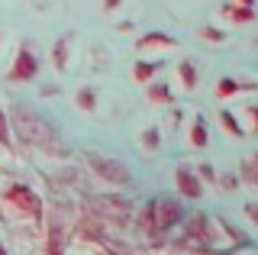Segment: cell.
I'll return each mask as SVG.
<instances>
[{
	"mask_svg": "<svg viewBox=\"0 0 258 255\" xmlns=\"http://www.w3.org/2000/svg\"><path fill=\"white\" fill-rule=\"evenodd\" d=\"M39 68H42V61H39L36 49H32L29 42H20L16 58H13L10 71H7V81H13V84H29V81H36V78H39Z\"/></svg>",
	"mask_w": 258,
	"mask_h": 255,
	"instance_id": "cell-1",
	"label": "cell"
},
{
	"mask_svg": "<svg viewBox=\"0 0 258 255\" xmlns=\"http://www.w3.org/2000/svg\"><path fill=\"white\" fill-rule=\"evenodd\" d=\"M87 165L94 168V174H100V178L110 181V184H119V187L133 184L129 168H126L123 162H116V158H107V155H100V152H87Z\"/></svg>",
	"mask_w": 258,
	"mask_h": 255,
	"instance_id": "cell-2",
	"label": "cell"
},
{
	"mask_svg": "<svg viewBox=\"0 0 258 255\" xmlns=\"http://www.w3.org/2000/svg\"><path fill=\"white\" fill-rule=\"evenodd\" d=\"M13 116H16V119H23V123H16V130H20V136L26 139V142H36V146H45V142H52V130L45 126V119H42V116L29 113L26 107H16V110H13Z\"/></svg>",
	"mask_w": 258,
	"mask_h": 255,
	"instance_id": "cell-3",
	"label": "cell"
},
{
	"mask_svg": "<svg viewBox=\"0 0 258 255\" xmlns=\"http://www.w3.org/2000/svg\"><path fill=\"white\" fill-rule=\"evenodd\" d=\"M4 201L13 207V210H20V213H26V217H39V194L32 187L26 184H10V187H4Z\"/></svg>",
	"mask_w": 258,
	"mask_h": 255,
	"instance_id": "cell-4",
	"label": "cell"
},
{
	"mask_svg": "<svg viewBox=\"0 0 258 255\" xmlns=\"http://www.w3.org/2000/svg\"><path fill=\"white\" fill-rule=\"evenodd\" d=\"M174 184H177V194L184 201H200L204 197V181H200V174L190 165H177L174 168Z\"/></svg>",
	"mask_w": 258,
	"mask_h": 255,
	"instance_id": "cell-5",
	"label": "cell"
},
{
	"mask_svg": "<svg viewBox=\"0 0 258 255\" xmlns=\"http://www.w3.org/2000/svg\"><path fill=\"white\" fill-rule=\"evenodd\" d=\"M184 220V204L174 201V197H161L155 201V229H174L177 223Z\"/></svg>",
	"mask_w": 258,
	"mask_h": 255,
	"instance_id": "cell-6",
	"label": "cell"
},
{
	"mask_svg": "<svg viewBox=\"0 0 258 255\" xmlns=\"http://www.w3.org/2000/svg\"><path fill=\"white\" fill-rule=\"evenodd\" d=\"M242 91H258V84L255 81H239V78H220L216 81V87H213V97L216 100H229V97H236V94H242Z\"/></svg>",
	"mask_w": 258,
	"mask_h": 255,
	"instance_id": "cell-7",
	"label": "cell"
},
{
	"mask_svg": "<svg viewBox=\"0 0 258 255\" xmlns=\"http://www.w3.org/2000/svg\"><path fill=\"white\" fill-rule=\"evenodd\" d=\"M177 39L168 36V33H158V29H152V33H142L139 39H136V49L145 52V49H174Z\"/></svg>",
	"mask_w": 258,
	"mask_h": 255,
	"instance_id": "cell-8",
	"label": "cell"
},
{
	"mask_svg": "<svg viewBox=\"0 0 258 255\" xmlns=\"http://www.w3.org/2000/svg\"><path fill=\"white\" fill-rule=\"evenodd\" d=\"M187 142H190V149H207V146H210V130H207V119L200 116V113L190 119Z\"/></svg>",
	"mask_w": 258,
	"mask_h": 255,
	"instance_id": "cell-9",
	"label": "cell"
},
{
	"mask_svg": "<svg viewBox=\"0 0 258 255\" xmlns=\"http://www.w3.org/2000/svg\"><path fill=\"white\" fill-rule=\"evenodd\" d=\"M145 97H149V103H155V107H168V103H174L171 87H168L165 81H149V87H145Z\"/></svg>",
	"mask_w": 258,
	"mask_h": 255,
	"instance_id": "cell-10",
	"label": "cell"
},
{
	"mask_svg": "<svg viewBox=\"0 0 258 255\" xmlns=\"http://www.w3.org/2000/svg\"><path fill=\"white\" fill-rule=\"evenodd\" d=\"M177 81H181L184 91H197V84H200V75H197V65H194L190 58H184L181 65H177Z\"/></svg>",
	"mask_w": 258,
	"mask_h": 255,
	"instance_id": "cell-11",
	"label": "cell"
},
{
	"mask_svg": "<svg viewBox=\"0 0 258 255\" xmlns=\"http://www.w3.org/2000/svg\"><path fill=\"white\" fill-rule=\"evenodd\" d=\"M223 17H229L232 23H239V26H245V23H252L255 20V7H245V4H226L223 7Z\"/></svg>",
	"mask_w": 258,
	"mask_h": 255,
	"instance_id": "cell-12",
	"label": "cell"
},
{
	"mask_svg": "<svg viewBox=\"0 0 258 255\" xmlns=\"http://www.w3.org/2000/svg\"><path fill=\"white\" fill-rule=\"evenodd\" d=\"M239 181H245V184L258 187V152H252V155L242 158V165H239Z\"/></svg>",
	"mask_w": 258,
	"mask_h": 255,
	"instance_id": "cell-13",
	"label": "cell"
},
{
	"mask_svg": "<svg viewBox=\"0 0 258 255\" xmlns=\"http://www.w3.org/2000/svg\"><path fill=\"white\" fill-rule=\"evenodd\" d=\"M161 71V61H136L133 65V81H152V78H155Z\"/></svg>",
	"mask_w": 258,
	"mask_h": 255,
	"instance_id": "cell-14",
	"label": "cell"
},
{
	"mask_svg": "<svg viewBox=\"0 0 258 255\" xmlns=\"http://www.w3.org/2000/svg\"><path fill=\"white\" fill-rule=\"evenodd\" d=\"M75 103H78V110H84V113H94L97 110V91L94 87H78Z\"/></svg>",
	"mask_w": 258,
	"mask_h": 255,
	"instance_id": "cell-15",
	"label": "cell"
},
{
	"mask_svg": "<svg viewBox=\"0 0 258 255\" xmlns=\"http://www.w3.org/2000/svg\"><path fill=\"white\" fill-rule=\"evenodd\" d=\"M220 126L229 133V136H236V139L245 136V130H242V123L236 119V113H232V110H220Z\"/></svg>",
	"mask_w": 258,
	"mask_h": 255,
	"instance_id": "cell-16",
	"label": "cell"
},
{
	"mask_svg": "<svg viewBox=\"0 0 258 255\" xmlns=\"http://www.w3.org/2000/svg\"><path fill=\"white\" fill-rule=\"evenodd\" d=\"M52 65H55V71H64V68H68V36L58 39V42L52 45Z\"/></svg>",
	"mask_w": 258,
	"mask_h": 255,
	"instance_id": "cell-17",
	"label": "cell"
},
{
	"mask_svg": "<svg viewBox=\"0 0 258 255\" xmlns=\"http://www.w3.org/2000/svg\"><path fill=\"white\" fill-rule=\"evenodd\" d=\"M187 239H200V242H210V229H207V217H194L187 223Z\"/></svg>",
	"mask_w": 258,
	"mask_h": 255,
	"instance_id": "cell-18",
	"label": "cell"
},
{
	"mask_svg": "<svg viewBox=\"0 0 258 255\" xmlns=\"http://www.w3.org/2000/svg\"><path fill=\"white\" fill-rule=\"evenodd\" d=\"M139 142H142L145 152H155V149L161 146V133H158V126H145L142 136H139Z\"/></svg>",
	"mask_w": 258,
	"mask_h": 255,
	"instance_id": "cell-19",
	"label": "cell"
},
{
	"mask_svg": "<svg viewBox=\"0 0 258 255\" xmlns=\"http://www.w3.org/2000/svg\"><path fill=\"white\" fill-rule=\"evenodd\" d=\"M139 226L145 229V233H155V201H149L142 207V213H139Z\"/></svg>",
	"mask_w": 258,
	"mask_h": 255,
	"instance_id": "cell-20",
	"label": "cell"
},
{
	"mask_svg": "<svg viewBox=\"0 0 258 255\" xmlns=\"http://www.w3.org/2000/svg\"><path fill=\"white\" fill-rule=\"evenodd\" d=\"M200 39L220 45V42H226V33H223V29H216V26H200Z\"/></svg>",
	"mask_w": 258,
	"mask_h": 255,
	"instance_id": "cell-21",
	"label": "cell"
},
{
	"mask_svg": "<svg viewBox=\"0 0 258 255\" xmlns=\"http://www.w3.org/2000/svg\"><path fill=\"white\" fill-rule=\"evenodd\" d=\"M216 184H220L223 190H236V187H239V174H232V171L216 174Z\"/></svg>",
	"mask_w": 258,
	"mask_h": 255,
	"instance_id": "cell-22",
	"label": "cell"
},
{
	"mask_svg": "<svg viewBox=\"0 0 258 255\" xmlns=\"http://www.w3.org/2000/svg\"><path fill=\"white\" fill-rule=\"evenodd\" d=\"M200 174V181H204V184H216V168L213 165H200V168H194Z\"/></svg>",
	"mask_w": 258,
	"mask_h": 255,
	"instance_id": "cell-23",
	"label": "cell"
},
{
	"mask_svg": "<svg viewBox=\"0 0 258 255\" xmlns=\"http://www.w3.org/2000/svg\"><path fill=\"white\" fill-rule=\"evenodd\" d=\"M0 146H10V123H7V116H4V110H0Z\"/></svg>",
	"mask_w": 258,
	"mask_h": 255,
	"instance_id": "cell-24",
	"label": "cell"
},
{
	"mask_svg": "<svg viewBox=\"0 0 258 255\" xmlns=\"http://www.w3.org/2000/svg\"><path fill=\"white\" fill-rule=\"evenodd\" d=\"M242 210H245V217H248V220H252L255 226H258V204L252 201V204H245V207H242Z\"/></svg>",
	"mask_w": 258,
	"mask_h": 255,
	"instance_id": "cell-25",
	"label": "cell"
},
{
	"mask_svg": "<svg viewBox=\"0 0 258 255\" xmlns=\"http://www.w3.org/2000/svg\"><path fill=\"white\" fill-rule=\"evenodd\" d=\"M245 113H248V119H252V133L258 136V103H252V107H248Z\"/></svg>",
	"mask_w": 258,
	"mask_h": 255,
	"instance_id": "cell-26",
	"label": "cell"
},
{
	"mask_svg": "<svg viewBox=\"0 0 258 255\" xmlns=\"http://www.w3.org/2000/svg\"><path fill=\"white\" fill-rule=\"evenodd\" d=\"M119 7H123V0H103V13H113Z\"/></svg>",
	"mask_w": 258,
	"mask_h": 255,
	"instance_id": "cell-27",
	"label": "cell"
},
{
	"mask_svg": "<svg viewBox=\"0 0 258 255\" xmlns=\"http://www.w3.org/2000/svg\"><path fill=\"white\" fill-rule=\"evenodd\" d=\"M236 4H245V7H255V0H236Z\"/></svg>",
	"mask_w": 258,
	"mask_h": 255,
	"instance_id": "cell-28",
	"label": "cell"
},
{
	"mask_svg": "<svg viewBox=\"0 0 258 255\" xmlns=\"http://www.w3.org/2000/svg\"><path fill=\"white\" fill-rule=\"evenodd\" d=\"M0 255H7V252H4V245H0Z\"/></svg>",
	"mask_w": 258,
	"mask_h": 255,
	"instance_id": "cell-29",
	"label": "cell"
}]
</instances>
